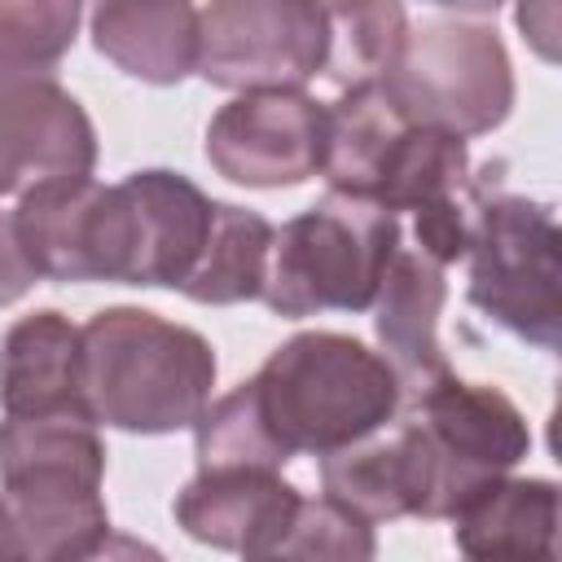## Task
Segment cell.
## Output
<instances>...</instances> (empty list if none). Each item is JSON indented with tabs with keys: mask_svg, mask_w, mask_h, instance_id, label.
<instances>
[{
	"mask_svg": "<svg viewBox=\"0 0 562 562\" xmlns=\"http://www.w3.org/2000/svg\"><path fill=\"white\" fill-rule=\"evenodd\" d=\"M105 443L83 413L0 422V531L13 562H83L110 536Z\"/></svg>",
	"mask_w": 562,
	"mask_h": 562,
	"instance_id": "cell-1",
	"label": "cell"
},
{
	"mask_svg": "<svg viewBox=\"0 0 562 562\" xmlns=\"http://www.w3.org/2000/svg\"><path fill=\"white\" fill-rule=\"evenodd\" d=\"M215 373V347L149 307H101L79 329V404L92 426L184 430L206 413Z\"/></svg>",
	"mask_w": 562,
	"mask_h": 562,
	"instance_id": "cell-2",
	"label": "cell"
},
{
	"mask_svg": "<svg viewBox=\"0 0 562 562\" xmlns=\"http://www.w3.org/2000/svg\"><path fill=\"white\" fill-rule=\"evenodd\" d=\"M272 435L290 457H329L391 426L404 408L395 369L369 342L334 329L285 338L250 378Z\"/></svg>",
	"mask_w": 562,
	"mask_h": 562,
	"instance_id": "cell-3",
	"label": "cell"
},
{
	"mask_svg": "<svg viewBox=\"0 0 562 562\" xmlns=\"http://www.w3.org/2000/svg\"><path fill=\"white\" fill-rule=\"evenodd\" d=\"M400 246V215L329 189L277 228L259 299L290 321L316 312H369Z\"/></svg>",
	"mask_w": 562,
	"mask_h": 562,
	"instance_id": "cell-4",
	"label": "cell"
},
{
	"mask_svg": "<svg viewBox=\"0 0 562 562\" xmlns=\"http://www.w3.org/2000/svg\"><path fill=\"white\" fill-rule=\"evenodd\" d=\"M562 233L549 202L470 189V303L514 338L558 351L562 329Z\"/></svg>",
	"mask_w": 562,
	"mask_h": 562,
	"instance_id": "cell-5",
	"label": "cell"
},
{
	"mask_svg": "<svg viewBox=\"0 0 562 562\" xmlns=\"http://www.w3.org/2000/svg\"><path fill=\"white\" fill-rule=\"evenodd\" d=\"M378 83L413 127L457 140L501 127L514 110V66L501 35L461 13L408 26Z\"/></svg>",
	"mask_w": 562,
	"mask_h": 562,
	"instance_id": "cell-6",
	"label": "cell"
},
{
	"mask_svg": "<svg viewBox=\"0 0 562 562\" xmlns=\"http://www.w3.org/2000/svg\"><path fill=\"white\" fill-rule=\"evenodd\" d=\"M400 422L417 435L426 457V518H452L479 487L505 479L531 452V430L518 404L505 391L465 382L457 373L408 395Z\"/></svg>",
	"mask_w": 562,
	"mask_h": 562,
	"instance_id": "cell-7",
	"label": "cell"
},
{
	"mask_svg": "<svg viewBox=\"0 0 562 562\" xmlns=\"http://www.w3.org/2000/svg\"><path fill=\"white\" fill-rule=\"evenodd\" d=\"M329 22L312 0H215L198 9V75L237 97L303 92L325 75Z\"/></svg>",
	"mask_w": 562,
	"mask_h": 562,
	"instance_id": "cell-8",
	"label": "cell"
},
{
	"mask_svg": "<svg viewBox=\"0 0 562 562\" xmlns=\"http://www.w3.org/2000/svg\"><path fill=\"white\" fill-rule=\"evenodd\" d=\"M13 224L40 277L132 285V211L119 184H40L18 198Z\"/></svg>",
	"mask_w": 562,
	"mask_h": 562,
	"instance_id": "cell-9",
	"label": "cell"
},
{
	"mask_svg": "<svg viewBox=\"0 0 562 562\" xmlns=\"http://www.w3.org/2000/svg\"><path fill=\"white\" fill-rule=\"evenodd\" d=\"M206 162L246 189H294L321 176L325 101L307 92L233 97L206 123Z\"/></svg>",
	"mask_w": 562,
	"mask_h": 562,
	"instance_id": "cell-10",
	"label": "cell"
},
{
	"mask_svg": "<svg viewBox=\"0 0 562 562\" xmlns=\"http://www.w3.org/2000/svg\"><path fill=\"white\" fill-rule=\"evenodd\" d=\"M97 127L53 75H0V193L92 180Z\"/></svg>",
	"mask_w": 562,
	"mask_h": 562,
	"instance_id": "cell-11",
	"label": "cell"
},
{
	"mask_svg": "<svg viewBox=\"0 0 562 562\" xmlns=\"http://www.w3.org/2000/svg\"><path fill=\"white\" fill-rule=\"evenodd\" d=\"M299 501V487L272 470H198L176 492L171 514L189 540L255 558L281 540Z\"/></svg>",
	"mask_w": 562,
	"mask_h": 562,
	"instance_id": "cell-12",
	"label": "cell"
},
{
	"mask_svg": "<svg viewBox=\"0 0 562 562\" xmlns=\"http://www.w3.org/2000/svg\"><path fill=\"white\" fill-rule=\"evenodd\" d=\"M119 189L132 211V285L180 290L206 241L215 202L189 176L167 167L132 171Z\"/></svg>",
	"mask_w": 562,
	"mask_h": 562,
	"instance_id": "cell-13",
	"label": "cell"
},
{
	"mask_svg": "<svg viewBox=\"0 0 562 562\" xmlns=\"http://www.w3.org/2000/svg\"><path fill=\"white\" fill-rule=\"evenodd\" d=\"M443 299H448L443 268L417 255L413 246H400L373 299V334H378L382 360L395 369L404 386V400L452 373L439 342Z\"/></svg>",
	"mask_w": 562,
	"mask_h": 562,
	"instance_id": "cell-14",
	"label": "cell"
},
{
	"mask_svg": "<svg viewBox=\"0 0 562 562\" xmlns=\"http://www.w3.org/2000/svg\"><path fill=\"white\" fill-rule=\"evenodd\" d=\"M321 487L329 501L347 505L364 522L426 518L430 509L426 457L417 435L400 417L378 435L321 457Z\"/></svg>",
	"mask_w": 562,
	"mask_h": 562,
	"instance_id": "cell-15",
	"label": "cell"
},
{
	"mask_svg": "<svg viewBox=\"0 0 562 562\" xmlns=\"http://www.w3.org/2000/svg\"><path fill=\"white\" fill-rule=\"evenodd\" d=\"M452 544L465 562H558L553 479H496L452 514Z\"/></svg>",
	"mask_w": 562,
	"mask_h": 562,
	"instance_id": "cell-16",
	"label": "cell"
},
{
	"mask_svg": "<svg viewBox=\"0 0 562 562\" xmlns=\"http://www.w3.org/2000/svg\"><path fill=\"white\" fill-rule=\"evenodd\" d=\"M4 417L83 413L79 404V325L57 307L18 316L0 338ZM88 417V413H83Z\"/></svg>",
	"mask_w": 562,
	"mask_h": 562,
	"instance_id": "cell-17",
	"label": "cell"
},
{
	"mask_svg": "<svg viewBox=\"0 0 562 562\" xmlns=\"http://www.w3.org/2000/svg\"><path fill=\"white\" fill-rule=\"evenodd\" d=\"M92 44L140 83H180L198 66V9L184 0H110L88 13Z\"/></svg>",
	"mask_w": 562,
	"mask_h": 562,
	"instance_id": "cell-18",
	"label": "cell"
},
{
	"mask_svg": "<svg viewBox=\"0 0 562 562\" xmlns=\"http://www.w3.org/2000/svg\"><path fill=\"white\" fill-rule=\"evenodd\" d=\"M272 237H277V228L259 211L237 206V202H215L206 241H202L189 277L180 281V294L193 303H211V307L259 299L263 277H268Z\"/></svg>",
	"mask_w": 562,
	"mask_h": 562,
	"instance_id": "cell-19",
	"label": "cell"
},
{
	"mask_svg": "<svg viewBox=\"0 0 562 562\" xmlns=\"http://www.w3.org/2000/svg\"><path fill=\"white\" fill-rule=\"evenodd\" d=\"M465 189H470V149H465V140L408 123V132L395 140V149H391V158L378 176L373 202L386 206L391 215H400V211L426 215V211L461 202Z\"/></svg>",
	"mask_w": 562,
	"mask_h": 562,
	"instance_id": "cell-20",
	"label": "cell"
},
{
	"mask_svg": "<svg viewBox=\"0 0 562 562\" xmlns=\"http://www.w3.org/2000/svg\"><path fill=\"white\" fill-rule=\"evenodd\" d=\"M193 439H198V470H272V474H281V465L290 461V452L281 448V439L272 435V426L259 413L250 378L206 404V413L193 422Z\"/></svg>",
	"mask_w": 562,
	"mask_h": 562,
	"instance_id": "cell-21",
	"label": "cell"
},
{
	"mask_svg": "<svg viewBox=\"0 0 562 562\" xmlns=\"http://www.w3.org/2000/svg\"><path fill=\"white\" fill-rule=\"evenodd\" d=\"M325 22H329L325 75L338 88L378 83L408 35V13L395 0H386V4H325Z\"/></svg>",
	"mask_w": 562,
	"mask_h": 562,
	"instance_id": "cell-22",
	"label": "cell"
},
{
	"mask_svg": "<svg viewBox=\"0 0 562 562\" xmlns=\"http://www.w3.org/2000/svg\"><path fill=\"white\" fill-rule=\"evenodd\" d=\"M378 531L329 496H303L281 540L246 562H373Z\"/></svg>",
	"mask_w": 562,
	"mask_h": 562,
	"instance_id": "cell-23",
	"label": "cell"
},
{
	"mask_svg": "<svg viewBox=\"0 0 562 562\" xmlns=\"http://www.w3.org/2000/svg\"><path fill=\"white\" fill-rule=\"evenodd\" d=\"M79 18L75 0H0V75H53Z\"/></svg>",
	"mask_w": 562,
	"mask_h": 562,
	"instance_id": "cell-24",
	"label": "cell"
},
{
	"mask_svg": "<svg viewBox=\"0 0 562 562\" xmlns=\"http://www.w3.org/2000/svg\"><path fill=\"white\" fill-rule=\"evenodd\" d=\"M35 281H40V272H35V263L22 250L13 211H0V307L18 303Z\"/></svg>",
	"mask_w": 562,
	"mask_h": 562,
	"instance_id": "cell-25",
	"label": "cell"
},
{
	"mask_svg": "<svg viewBox=\"0 0 562 562\" xmlns=\"http://www.w3.org/2000/svg\"><path fill=\"white\" fill-rule=\"evenodd\" d=\"M83 562H167L149 540L140 536H127V531H110Z\"/></svg>",
	"mask_w": 562,
	"mask_h": 562,
	"instance_id": "cell-26",
	"label": "cell"
},
{
	"mask_svg": "<svg viewBox=\"0 0 562 562\" xmlns=\"http://www.w3.org/2000/svg\"><path fill=\"white\" fill-rule=\"evenodd\" d=\"M0 562H13V553H9V544H4V531H0Z\"/></svg>",
	"mask_w": 562,
	"mask_h": 562,
	"instance_id": "cell-27",
	"label": "cell"
}]
</instances>
